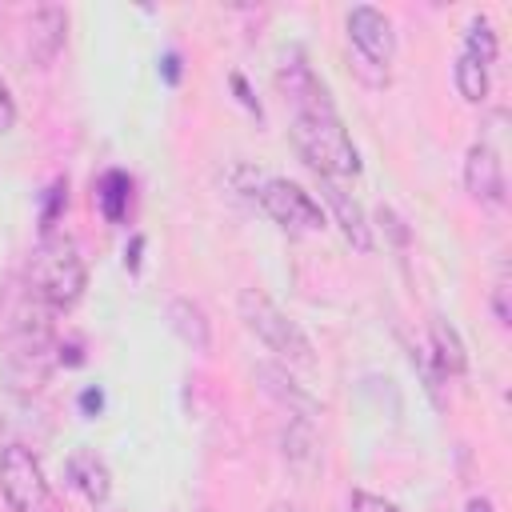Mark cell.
I'll use <instances>...</instances> for the list:
<instances>
[{"label": "cell", "instance_id": "2e32d148", "mask_svg": "<svg viewBox=\"0 0 512 512\" xmlns=\"http://www.w3.org/2000/svg\"><path fill=\"white\" fill-rule=\"evenodd\" d=\"M464 52L476 56V60H484V64L492 68V60H496V32H492V24H488L484 16H476V20L468 24V32H464Z\"/></svg>", "mask_w": 512, "mask_h": 512}, {"label": "cell", "instance_id": "9c48e42d", "mask_svg": "<svg viewBox=\"0 0 512 512\" xmlns=\"http://www.w3.org/2000/svg\"><path fill=\"white\" fill-rule=\"evenodd\" d=\"M64 476L88 504H104L112 496V472H108V464L96 448H76L64 460Z\"/></svg>", "mask_w": 512, "mask_h": 512}, {"label": "cell", "instance_id": "e0dca14e", "mask_svg": "<svg viewBox=\"0 0 512 512\" xmlns=\"http://www.w3.org/2000/svg\"><path fill=\"white\" fill-rule=\"evenodd\" d=\"M492 312H496V324L508 328L512 324V308H508V272L500 268L496 284H492Z\"/></svg>", "mask_w": 512, "mask_h": 512}, {"label": "cell", "instance_id": "8992f818", "mask_svg": "<svg viewBox=\"0 0 512 512\" xmlns=\"http://www.w3.org/2000/svg\"><path fill=\"white\" fill-rule=\"evenodd\" d=\"M0 492L12 512H52V484L24 444L0 448Z\"/></svg>", "mask_w": 512, "mask_h": 512}, {"label": "cell", "instance_id": "ba28073f", "mask_svg": "<svg viewBox=\"0 0 512 512\" xmlns=\"http://www.w3.org/2000/svg\"><path fill=\"white\" fill-rule=\"evenodd\" d=\"M464 188H468V196L480 200V204H492V208L504 204L508 184H504L500 152H496L492 144L476 140V144L468 148V156H464Z\"/></svg>", "mask_w": 512, "mask_h": 512}, {"label": "cell", "instance_id": "277c9868", "mask_svg": "<svg viewBox=\"0 0 512 512\" xmlns=\"http://www.w3.org/2000/svg\"><path fill=\"white\" fill-rule=\"evenodd\" d=\"M236 308H240L244 328H248L268 352H276L280 360L300 364V368H312V364H316V356H312V340L304 336V328H300L288 312L276 308V300H272L268 292H260V288H244L240 300H236Z\"/></svg>", "mask_w": 512, "mask_h": 512}, {"label": "cell", "instance_id": "30bf717a", "mask_svg": "<svg viewBox=\"0 0 512 512\" xmlns=\"http://www.w3.org/2000/svg\"><path fill=\"white\" fill-rule=\"evenodd\" d=\"M316 180H320V176H316ZM320 196H324V204L332 208V216H336L344 240H348L356 252H372V228H368L364 208H360L336 180H320Z\"/></svg>", "mask_w": 512, "mask_h": 512}, {"label": "cell", "instance_id": "5b68a950", "mask_svg": "<svg viewBox=\"0 0 512 512\" xmlns=\"http://www.w3.org/2000/svg\"><path fill=\"white\" fill-rule=\"evenodd\" d=\"M348 48L356 52V72L364 76V84L372 88L388 84V64L396 56V32L380 8L356 4L348 12Z\"/></svg>", "mask_w": 512, "mask_h": 512}, {"label": "cell", "instance_id": "8fae6325", "mask_svg": "<svg viewBox=\"0 0 512 512\" xmlns=\"http://www.w3.org/2000/svg\"><path fill=\"white\" fill-rule=\"evenodd\" d=\"M24 32H28V52H32V60H36V64H48V60L60 52V44H64L68 12L56 8V4H40V8H32Z\"/></svg>", "mask_w": 512, "mask_h": 512}, {"label": "cell", "instance_id": "5bb4252c", "mask_svg": "<svg viewBox=\"0 0 512 512\" xmlns=\"http://www.w3.org/2000/svg\"><path fill=\"white\" fill-rule=\"evenodd\" d=\"M128 192H132V180L128 172L120 168H108L100 180H96V204H100V216L108 224H120L124 212H128Z\"/></svg>", "mask_w": 512, "mask_h": 512}, {"label": "cell", "instance_id": "7a4b0ae2", "mask_svg": "<svg viewBox=\"0 0 512 512\" xmlns=\"http://www.w3.org/2000/svg\"><path fill=\"white\" fill-rule=\"evenodd\" d=\"M60 364V344L44 304H20L0 340V372L12 392H36Z\"/></svg>", "mask_w": 512, "mask_h": 512}, {"label": "cell", "instance_id": "4fadbf2b", "mask_svg": "<svg viewBox=\"0 0 512 512\" xmlns=\"http://www.w3.org/2000/svg\"><path fill=\"white\" fill-rule=\"evenodd\" d=\"M428 340H432V364H436V372L440 376H460L464 368H468V356H464V340H460V332L444 320V316H436L432 320V328H428Z\"/></svg>", "mask_w": 512, "mask_h": 512}, {"label": "cell", "instance_id": "6da1fadb", "mask_svg": "<svg viewBox=\"0 0 512 512\" xmlns=\"http://www.w3.org/2000/svg\"><path fill=\"white\" fill-rule=\"evenodd\" d=\"M276 88L284 104L292 108V144L300 160L320 176V180H352L360 172V152L332 104V92L324 80L312 72L308 56L300 48H284L276 60Z\"/></svg>", "mask_w": 512, "mask_h": 512}, {"label": "cell", "instance_id": "7402d4cb", "mask_svg": "<svg viewBox=\"0 0 512 512\" xmlns=\"http://www.w3.org/2000/svg\"><path fill=\"white\" fill-rule=\"evenodd\" d=\"M80 404H84V408H88V412H92V408H100V404H104V400H100V392H92V388H88V392H84V396H80Z\"/></svg>", "mask_w": 512, "mask_h": 512}, {"label": "cell", "instance_id": "ac0fdd59", "mask_svg": "<svg viewBox=\"0 0 512 512\" xmlns=\"http://www.w3.org/2000/svg\"><path fill=\"white\" fill-rule=\"evenodd\" d=\"M348 512H400L392 500L376 496V492H352L348 496Z\"/></svg>", "mask_w": 512, "mask_h": 512}, {"label": "cell", "instance_id": "44dd1931", "mask_svg": "<svg viewBox=\"0 0 512 512\" xmlns=\"http://www.w3.org/2000/svg\"><path fill=\"white\" fill-rule=\"evenodd\" d=\"M464 512H496V508H492V500H484V496H472V500L464 504Z\"/></svg>", "mask_w": 512, "mask_h": 512}, {"label": "cell", "instance_id": "d6986e66", "mask_svg": "<svg viewBox=\"0 0 512 512\" xmlns=\"http://www.w3.org/2000/svg\"><path fill=\"white\" fill-rule=\"evenodd\" d=\"M12 124H16V100H12V92H8V84L0 76V132H8Z\"/></svg>", "mask_w": 512, "mask_h": 512}, {"label": "cell", "instance_id": "9a60e30c", "mask_svg": "<svg viewBox=\"0 0 512 512\" xmlns=\"http://www.w3.org/2000/svg\"><path fill=\"white\" fill-rule=\"evenodd\" d=\"M456 92L468 104H480L488 96V64L468 56V52H460V60H456Z\"/></svg>", "mask_w": 512, "mask_h": 512}, {"label": "cell", "instance_id": "ffe728a7", "mask_svg": "<svg viewBox=\"0 0 512 512\" xmlns=\"http://www.w3.org/2000/svg\"><path fill=\"white\" fill-rule=\"evenodd\" d=\"M160 72H164V80H168V84H176V80H180V56H176V52H168V56L160 60Z\"/></svg>", "mask_w": 512, "mask_h": 512}, {"label": "cell", "instance_id": "3957f363", "mask_svg": "<svg viewBox=\"0 0 512 512\" xmlns=\"http://www.w3.org/2000/svg\"><path fill=\"white\" fill-rule=\"evenodd\" d=\"M24 280H28V296L36 304H44L48 312H68L72 304H80V296L88 288V268H84L80 248L68 236L48 232L32 248Z\"/></svg>", "mask_w": 512, "mask_h": 512}, {"label": "cell", "instance_id": "7c38bea8", "mask_svg": "<svg viewBox=\"0 0 512 512\" xmlns=\"http://www.w3.org/2000/svg\"><path fill=\"white\" fill-rule=\"evenodd\" d=\"M168 324H172V332L188 348H196V352H208L212 348V328H208V316H204V308L196 300H188V296L168 300Z\"/></svg>", "mask_w": 512, "mask_h": 512}, {"label": "cell", "instance_id": "52a82bcc", "mask_svg": "<svg viewBox=\"0 0 512 512\" xmlns=\"http://www.w3.org/2000/svg\"><path fill=\"white\" fill-rule=\"evenodd\" d=\"M256 200H260V208L272 216V224H280V228L292 232V236H308V232H320V228H324L320 204L312 200V192H304V188L292 184V180H280V176L264 180V184L256 188Z\"/></svg>", "mask_w": 512, "mask_h": 512}]
</instances>
